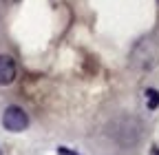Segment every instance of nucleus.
Wrapping results in <instances>:
<instances>
[{
    "mask_svg": "<svg viewBox=\"0 0 159 155\" xmlns=\"http://www.w3.org/2000/svg\"><path fill=\"white\" fill-rule=\"evenodd\" d=\"M5 2H11V5H16V2H20V0H5Z\"/></svg>",
    "mask_w": 159,
    "mask_h": 155,
    "instance_id": "20e7f679",
    "label": "nucleus"
},
{
    "mask_svg": "<svg viewBox=\"0 0 159 155\" xmlns=\"http://www.w3.org/2000/svg\"><path fill=\"white\" fill-rule=\"evenodd\" d=\"M2 124L7 131H13V133H20V131H25L29 126V115L25 113V109H20V106H7L5 115H2Z\"/></svg>",
    "mask_w": 159,
    "mask_h": 155,
    "instance_id": "f257e3e1",
    "label": "nucleus"
},
{
    "mask_svg": "<svg viewBox=\"0 0 159 155\" xmlns=\"http://www.w3.org/2000/svg\"><path fill=\"white\" fill-rule=\"evenodd\" d=\"M16 62L11 55H0V84H11L16 80Z\"/></svg>",
    "mask_w": 159,
    "mask_h": 155,
    "instance_id": "f03ea898",
    "label": "nucleus"
},
{
    "mask_svg": "<svg viewBox=\"0 0 159 155\" xmlns=\"http://www.w3.org/2000/svg\"><path fill=\"white\" fill-rule=\"evenodd\" d=\"M146 104H148V109H157L159 106V91L157 89H148L146 91Z\"/></svg>",
    "mask_w": 159,
    "mask_h": 155,
    "instance_id": "7ed1b4c3",
    "label": "nucleus"
}]
</instances>
